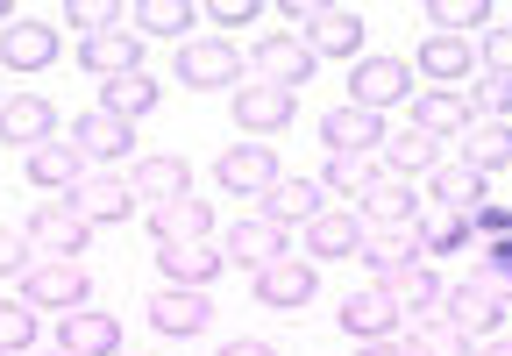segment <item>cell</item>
Masks as SVG:
<instances>
[{
    "label": "cell",
    "mask_w": 512,
    "mask_h": 356,
    "mask_svg": "<svg viewBox=\"0 0 512 356\" xmlns=\"http://www.w3.org/2000/svg\"><path fill=\"white\" fill-rule=\"evenodd\" d=\"M178 79L192 86V93H235L242 79H249V57L228 43V36H185L178 43Z\"/></svg>",
    "instance_id": "obj_1"
},
{
    "label": "cell",
    "mask_w": 512,
    "mask_h": 356,
    "mask_svg": "<svg viewBox=\"0 0 512 356\" xmlns=\"http://www.w3.org/2000/svg\"><path fill=\"white\" fill-rule=\"evenodd\" d=\"M484 356H512V342H505V335H491V342H484Z\"/></svg>",
    "instance_id": "obj_50"
},
{
    "label": "cell",
    "mask_w": 512,
    "mask_h": 356,
    "mask_svg": "<svg viewBox=\"0 0 512 356\" xmlns=\"http://www.w3.org/2000/svg\"><path fill=\"white\" fill-rule=\"evenodd\" d=\"M228 107H235V129L256 143V136H285V129H292V114H299V93H285V86H264V79H242Z\"/></svg>",
    "instance_id": "obj_3"
},
{
    "label": "cell",
    "mask_w": 512,
    "mask_h": 356,
    "mask_svg": "<svg viewBox=\"0 0 512 356\" xmlns=\"http://www.w3.org/2000/svg\"><path fill=\"white\" fill-rule=\"evenodd\" d=\"M57 349L64 356H121V321L100 314V307H79V314H64Z\"/></svg>",
    "instance_id": "obj_22"
},
{
    "label": "cell",
    "mask_w": 512,
    "mask_h": 356,
    "mask_svg": "<svg viewBox=\"0 0 512 356\" xmlns=\"http://www.w3.org/2000/svg\"><path fill=\"white\" fill-rule=\"evenodd\" d=\"M256 207H264V221H278V228H306L320 214V186H313V178H278Z\"/></svg>",
    "instance_id": "obj_32"
},
{
    "label": "cell",
    "mask_w": 512,
    "mask_h": 356,
    "mask_svg": "<svg viewBox=\"0 0 512 356\" xmlns=\"http://www.w3.org/2000/svg\"><path fill=\"white\" fill-rule=\"evenodd\" d=\"M306 250H313V264H320V257H356V250H363V221L320 207V214L306 221Z\"/></svg>",
    "instance_id": "obj_34"
},
{
    "label": "cell",
    "mask_w": 512,
    "mask_h": 356,
    "mask_svg": "<svg viewBox=\"0 0 512 356\" xmlns=\"http://www.w3.org/2000/svg\"><path fill=\"white\" fill-rule=\"evenodd\" d=\"M29 271V228H0V278Z\"/></svg>",
    "instance_id": "obj_44"
},
{
    "label": "cell",
    "mask_w": 512,
    "mask_h": 356,
    "mask_svg": "<svg viewBox=\"0 0 512 356\" xmlns=\"http://www.w3.org/2000/svg\"><path fill=\"white\" fill-rule=\"evenodd\" d=\"M50 57H57V22L22 15V22L0 29V65H8V72H43Z\"/></svg>",
    "instance_id": "obj_20"
},
{
    "label": "cell",
    "mask_w": 512,
    "mask_h": 356,
    "mask_svg": "<svg viewBox=\"0 0 512 356\" xmlns=\"http://www.w3.org/2000/svg\"><path fill=\"white\" fill-rule=\"evenodd\" d=\"M384 136H392V129H384V114H370V107L342 100V107L320 114V143H328V157H377Z\"/></svg>",
    "instance_id": "obj_6"
},
{
    "label": "cell",
    "mask_w": 512,
    "mask_h": 356,
    "mask_svg": "<svg viewBox=\"0 0 512 356\" xmlns=\"http://www.w3.org/2000/svg\"><path fill=\"white\" fill-rule=\"evenodd\" d=\"M157 271H164V285L207 292V285L228 271V257H221V243H164V250H157Z\"/></svg>",
    "instance_id": "obj_17"
},
{
    "label": "cell",
    "mask_w": 512,
    "mask_h": 356,
    "mask_svg": "<svg viewBox=\"0 0 512 356\" xmlns=\"http://www.w3.org/2000/svg\"><path fill=\"white\" fill-rule=\"evenodd\" d=\"M0 22H22V15H15V8H8V0H0Z\"/></svg>",
    "instance_id": "obj_51"
},
{
    "label": "cell",
    "mask_w": 512,
    "mask_h": 356,
    "mask_svg": "<svg viewBox=\"0 0 512 356\" xmlns=\"http://www.w3.org/2000/svg\"><path fill=\"white\" fill-rule=\"evenodd\" d=\"M157 79L150 72H128V79H107L100 86V114H114V122H128V129H136V122H150V114H157Z\"/></svg>",
    "instance_id": "obj_26"
},
{
    "label": "cell",
    "mask_w": 512,
    "mask_h": 356,
    "mask_svg": "<svg viewBox=\"0 0 512 356\" xmlns=\"http://www.w3.org/2000/svg\"><path fill=\"white\" fill-rule=\"evenodd\" d=\"M356 257L377 271V285L392 278V271H406V264H427L420 243H413V228H363V250H356Z\"/></svg>",
    "instance_id": "obj_27"
},
{
    "label": "cell",
    "mask_w": 512,
    "mask_h": 356,
    "mask_svg": "<svg viewBox=\"0 0 512 356\" xmlns=\"http://www.w3.org/2000/svg\"><path fill=\"white\" fill-rule=\"evenodd\" d=\"M384 171H392V178H427L434 164H441V143L434 136H420V129H406V136H384Z\"/></svg>",
    "instance_id": "obj_36"
},
{
    "label": "cell",
    "mask_w": 512,
    "mask_h": 356,
    "mask_svg": "<svg viewBox=\"0 0 512 356\" xmlns=\"http://www.w3.org/2000/svg\"><path fill=\"white\" fill-rule=\"evenodd\" d=\"M313 285H320L313 257H278V264L256 271V300L278 307V314H292V307H313Z\"/></svg>",
    "instance_id": "obj_15"
},
{
    "label": "cell",
    "mask_w": 512,
    "mask_h": 356,
    "mask_svg": "<svg viewBox=\"0 0 512 356\" xmlns=\"http://www.w3.org/2000/svg\"><path fill=\"white\" fill-rule=\"evenodd\" d=\"M79 178H86V157L72 150V143H64V136H50V143H36L29 150V186H43V193H72L79 186Z\"/></svg>",
    "instance_id": "obj_25"
},
{
    "label": "cell",
    "mask_w": 512,
    "mask_h": 356,
    "mask_svg": "<svg viewBox=\"0 0 512 356\" xmlns=\"http://www.w3.org/2000/svg\"><path fill=\"white\" fill-rule=\"evenodd\" d=\"M143 314H150L157 335H200V328L214 321V300H207V292H192V285H164Z\"/></svg>",
    "instance_id": "obj_18"
},
{
    "label": "cell",
    "mask_w": 512,
    "mask_h": 356,
    "mask_svg": "<svg viewBox=\"0 0 512 356\" xmlns=\"http://www.w3.org/2000/svg\"><path fill=\"white\" fill-rule=\"evenodd\" d=\"M356 221H370V228H413L420 221V200H413L406 178H384V186L363 193V214Z\"/></svg>",
    "instance_id": "obj_33"
},
{
    "label": "cell",
    "mask_w": 512,
    "mask_h": 356,
    "mask_svg": "<svg viewBox=\"0 0 512 356\" xmlns=\"http://www.w3.org/2000/svg\"><path fill=\"white\" fill-rule=\"evenodd\" d=\"M29 243L50 250V257H79V250L93 243V221H86L72 200H43V207L29 214Z\"/></svg>",
    "instance_id": "obj_10"
},
{
    "label": "cell",
    "mask_w": 512,
    "mask_h": 356,
    "mask_svg": "<svg viewBox=\"0 0 512 356\" xmlns=\"http://www.w3.org/2000/svg\"><path fill=\"white\" fill-rule=\"evenodd\" d=\"M406 107H413V129H420V136H434V143L470 129V107H463V93H434V86H427V93H413Z\"/></svg>",
    "instance_id": "obj_30"
},
{
    "label": "cell",
    "mask_w": 512,
    "mask_h": 356,
    "mask_svg": "<svg viewBox=\"0 0 512 356\" xmlns=\"http://www.w3.org/2000/svg\"><path fill=\"white\" fill-rule=\"evenodd\" d=\"M221 257H228V264H242V271L256 278L264 264H278V257H292V250H285V228H278V221L249 214V221H235V228L221 235Z\"/></svg>",
    "instance_id": "obj_13"
},
{
    "label": "cell",
    "mask_w": 512,
    "mask_h": 356,
    "mask_svg": "<svg viewBox=\"0 0 512 356\" xmlns=\"http://www.w3.org/2000/svg\"><path fill=\"white\" fill-rule=\"evenodd\" d=\"M363 356H413V349H406V342L392 335V342H363Z\"/></svg>",
    "instance_id": "obj_49"
},
{
    "label": "cell",
    "mask_w": 512,
    "mask_h": 356,
    "mask_svg": "<svg viewBox=\"0 0 512 356\" xmlns=\"http://www.w3.org/2000/svg\"><path fill=\"white\" fill-rule=\"evenodd\" d=\"M128 22H143V36H178L185 43V29L200 22V8H192V0H143V8H128Z\"/></svg>",
    "instance_id": "obj_38"
},
{
    "label": "cell",
    "mask_w": 512,
    "mask_h": 356,
    "mask_svg": "<svg viewBox=\"0 0 512 356\" xmlns=\"http://www.w3.org/2000/svg\"><path fill=\"white\" fill-rule=\"evenodd\" d=\"M64 200H72L93 228H107V221H128V214H136V186H128L121 171H86Z\"/></svg>",
    "instance_id": "obj_11"
},
{
    "label": "cell",
    "mask_w": 512,
    "mask_h": 356,
    "mask_svg": "<svg viewBox=\"0 0 512 356\" xmlns=\"http://www.w3.org/2000/svg\"><path fill=\"white\" fill-rule=\"evenodd\" d=\"M79 65L107 86V79H128L143 72V36L136 29H100V36H79Z\"/></svg>",
    "instance_id": "obj_14"
},
{
    "label": "cell",
    "mask_w": 512,
    "mask_h": 356,
    "mask_svg": "<svg viewBox=\"0 0 512 356\" xmlns=\"http://www.w3.org/2000/svg\"><path fill=\"white\" fill-rule=\"evenodd\" d=\"M470 214H456V207H420V221H413V243H420V257H441V250H463L470 243Z\"/></svg>",
    "instance_id": "obj_31"
},
{
    "label": "cell",
    "mask_w": 512,
    "mask_h": 356,
    "mask_svg": "<svg viewBox=\"0 0 512 356\" xmlns=\"http://www.w3.org/2000/svg\"><path fill=\"white\" fill-rule=\"evenodd\" d=\"M420 22H441V36H463V29L491 22V0H427Z\"/></svg>",
    "instance_id": "obj_41"
},
{
    "label": "cell",
    "mask_w": 512,
    "mask_h": 356,
    "mask_svg": "<svg viewBox=\"0 0 512 356\" xmlns=\"http://www.w3.org/2000/svg\"><path fill=\"white\" fill-rule=\"evenodd\" d=\"M214 178H221V193H249V200H264L285 171H278V150H271V143H228V150H221V164H214Z\"/></svg>",
    "instance_id": "obj_9"
},
{
    "label": "cell",
    "mask_w": 512,
    "mask_h": 356,
    "mask_svg": "<svg viewBox=\"0 0 512 356\" xmlns=\"http://www.w3.org/2000/svg\"><path fill=\"white\" fill-rule=\"evenodd\" d=\"M36 349V314L22 300H0V356H29Z\"/></svg>",
    "instance_id": "obj_43"
},
{
    "label": "cell",
    "mask_w": 512,
    "mask_h": 356,
    "mask_svg": "<svg viewBox=\"0 0 512 356\" xmlns=\"http://www.w3.org/2000/svg\"><path fill=\"white\" fill-rule=\"evenodd\" d=\"M299 43L313 57H356L363 50V15L356 8H313V22L299 29Z\"/></svg>",
    "instance_id": "obj_21"
},
{
    "label": "cell",
    "mask_w": 512,
    "mask_h": 356,
    "mask_svg": "<svg viewBox=\"0 0 512 356\" xmlns=\"http://www.w3.org/2000/svg\"><path fill=\"white\" fill-rule=\"evenodd\" d=\"M200 15H207V22H221V29H242V22H256L264 8H256V0H207Z\"/></svg>",
    "instance_id": "obj_45"
},
{
    "label": "cell",
    "mask_w": 512,
    "mask_h": 356,
    "mask_svg": "<svg viewBox=\"0 0 512 356\" xmlns=\"http://www.w3.org/2000/svg\"><path fill=\"white\" fill-rule=\"evenodd\" d=\"M384 157H328V171H320V193H370V186H384Z\"/></svg>",
    "instance_id": "obj_37"
},
{
    "label": "cell",
    "mask_w": 512,
    "mask_h": 356,
    "mask_svg": "<svg viewBox=\"0 0 512 356\" xmlns=\"http://www.w3.org/2000/svg\"><path fill=\"white\" fill-rule=\"evenodd\" d=\"M150 235H157V250L164 243H214V207L200 193L171 200V207H150Z\"/></svg>",
    "instance_id": "obj_24"
},
{
    "label": "cell",
    "mask_w": 512,
    "mask_h": 356,
    "mask_svg": "<svg viewBox=\"0 0 512 356\" xmlns=\"http://www.w3.org/2000/svg\"><path fill=\"white\" fill-rule=\"evenodd\" d=\"M29 356H64V349H29Z\"/></svg>",
    "instance_id": "obj_52"
},
{
    "label": "cell",
    "mask_w": 512,
    "mask_h": 356,
    "mask_svg": "<svg viewBox=\"0 0 512 356\" xmlns=\"http://www.w3.org/2000/svg\"><path fill=\"white\" fill-rule=\"evenodd\" d=\"M427 193H434V207L477 214V207H484V193H491V178H477L470 164H434V171H427Z\"/></svg>",
    "instance_id": "obj_29"
},
{
    "label": "cell",
    "mask_w": 512,
    "mask_h": 356,
    "mask_svg": "<svg viewBox=\"0 0 512 356\" xmlns=\"http://www.w3.org/2000/svg\"><path fill=\"white\" fill-rule=\"evenodd\" d=\"M128 186H136V193H150L157 207L192 200V164H185V157H143L136 171H128Z\"/></svg>",
    "instance_id": "obj_28"
},
{
    "label": "cell",
    "mask_w": 512,
    "mask_h": 356,
    "mask_svg": "<svg viewBox=\"0 0 512 356\" xmlns=\"http://www.w3.org/2000/svg\"><path fill=\"white\" fill-rule=\"evenodd\" d=\"M64 143H72V150L86 157V171H114L121 157H136V129L114 122V114H100V107H93V114H79Z\"/></svg>",
    "instance_id": "obj_8"
},
{
    "label": "cell",
    "mask_w": 512,
    "mask_h": 356,
    "mask_svg": "<svg viewBox=\"0 0 512 356\" xmlns=\"http://www.w3.org/2000/svg\"><path fill=\"white\" fill-rule=\"evenodd\" d=\"M470 228H477V235H491V243H498V235H512V207H498V200H484V207L470 214Z\"/></svg>",
    "instance_id": "obj_47"
},
{
    "label": "cell",
    "mask_w": 512,
    "mask_h": 356,
    "mask_svg": "<svg viewBox=\"0 0 512 356\" xmlns=\"http://www.w3.org/2000/svg\"><path fill=\"white\" fill-rule=\"evenodd\" d=\"M0 100H8V93H0Z\"/></svg>",
    "instance_id": "obj_53"
},
{
    "label": "cell",
    "mask_w": 512,
    "mask_h": 356,
    "mask_svg": "<svg viewBox=\"0 0 512 356\" xmlns=\"http://www.w3.org/2000/svg\"><path fill=\"white\" fill-rule=\"evenodd\" d=\"M399 100H413V65H406V57H363V65L349 72V107L384 114Z\"/></svg>",
    "instance_id": "obj_7"
},
{
    "label": "cell",
    "mask_w": 512,
    "mask_h": 356,
    "mask_svg": "<svg viewBox=\"0 0 512 356\" xmlns=\"http://www.w3.org/2000/svg\"><path fill=\"white\" fill-rule=\"evenodd\" d=\"M463 107H470V122H505V114H512V79L477 72V79L463 86Z\"/></svg>",
    "instance_id": "obj_39"
},
{
    "label": "cell",
    "mask_w": 512,
    "mask_h": 356,
    "mask_svg": "<svg viewBox=\"0 0 512 356\" xmlns=\"http://www.w3.org/2000/svg\"><path fill=\"white\" fill-rule=\"evenodd\" d=\"M484 72H498V79H512V22L484 36Z\"/></svg>",
    "instance_id": "obj_46"
},
{
    "label": "cell",
    "mask_w": 512,
    "mask_h": 356,
    "mask_svg": "<svg viewBox=\"0 0 512 356\" xmlns=\"http://www.w3.org/2000/svg\"><path fill=\"white\" fill-rule=\"evenodd\" d=\"M384 292H392V307H399V314H413V321H441V307H448V285H441L427 264L392 271V278H384Z\"/></svg>",
    "instance_id": "obj_23"
},
{
    "label": "cell",
    "mask_w": 512,
    "mask_h": 356,
    "mask_svg": "<svg viewBox=\"0 0 512 356\" xmlns=\"http://www.w3.org/2000/svg\"><path fill=\"white\" fill-rule=\"evenodd\" d=\"M413 65L427 72V86H434V93H463V86L477 79L470 43H463V36H441V29H434V36H420V57H413Z\"/></svg>",
    "instance_id": "obj_12"
},
{
    "label": "cell",
    "mask_w": 512,
    "mask_h": 356,
    "mask_svg": "<svg viewBox=\"0 0 512 356\" xmlns=\"http://www.w3.org/2000/svg\"><path fill=\"white\" fill-rule=\"evenodd\" d=\"M413 356H470V335H456L448 321H413V335H399Z\"/></svg>",
    "instance_id": "obj_42"
},
{
    "label": "cell",
    "mask_w": 512,
    "mask_h": 356,
    "mask_svg": "<svg viewBox=\"0 0 512 356\" xmlns=\"http://www.w3.org/2000/svg\"><path fill=\"white\" fill-rule=\"evenodd\" d=\"M57 22H72L79 36H100V29H128V8H114V0H64Z\"/></svg>",
    "instance_id": "obj_40"
},
{
    "label": "cell",
    "mask_w": 512,
    "mask_h": 356,
    "mask_svg": "<svg viewBox=\"0 0 512 356\" xmlns=\"http://www.w3.org/2000/svg\"><path fill=\"white\" fill-rule=\"evenodd\" d=\"M22 307H29V314H36V307H57V314L93 307V278H86V264H79V257H50V264L22 271Z\"/></svg>",
    "instance_id": "obj_2"
},
{
    "label": "cell",
    "mask_w": 512,
    "mask_h": 356,
    "mask_svg": "<svg viewBox=\"0 0 512 356\" xmlns=\"http://www.w3.org/2000/svg\"><path fill=\"white\" fill-rule=\"evenodd\" d=\"M456 143H463V164H470L477 178H491V171L512 164V129H505V122H470Z\"/></svg>",
    "instance_id": "obj_35"
},
{
    "label": "cell",
    "mask_w": 512,
    "mask_h": 356,
    "mask_svg": "<svg viewBox=\"0 0 512 356\" xmlns=\"http://www.w3.org/2000/svg\"><path fill=\"white\" fill-rule=\"evenodd\" d=\"M441 321L456 328V335H498V321H505V292L491 285V278H463V285H448V307H441Z\"/></svg>",
    "instance_id": "obj_4"
},
{
    "label": "cell",
    "mask_w": 512,
    "mask_h": 356,
    "mask_svg": "<svg viewBox=\"0 0 512 356\" xmlns=\"http://www.w3.org/2000/svg\"><path fill=\"white\" fill-rule=\"evenodd\" d=\"M221 356H278L271 342H221Z\"/></svg>",
    "instance_id": "obj_48"
},
{
    "label": "cell",
    "mask_w": 512,
    "mask_h": 356,
    "mask_svg": "<svg viewBox=\"0 0 512 356\" xmlns=\"http://www.w3.org/2000/svg\"><path fill=\"white\" fill-rule=\"evenodd\" d=\"M399 307H392V292H384V285H363V292H349V300H342V328L356 335V342H392L399 335Z\"/></svg>",
    "instance_id": "obj_19"
},
{
    "label": "cell",
    "mask_w": 512,
    "mask_h": 356,
    "mask_svg": "<svg viewBox=\"0 0 512 356\" xmlns=\"http://www.w3.org/2000/svg\"><path fill=\"white\" fill-rule=\"evenodd\" d=\"M50 129H57V107L43 93H8V100H0V143H15L22 157L36 143H50Z\"/></svg>",
    "instance_id": "obj_16"
},
{
    "label": "cell",
    "mask_w": 512,
    "mask_h": 356,
    "mask_svg": "<svg viewBox=\"0 0 512 356\" xmlns=\"http://www.w3.org/2000/svg\"><path fill=\"white\" fill-rule=\"evenodd\" d=\"M313 65L320 57L299 43V29H278V36H256V57H249V72L264 79V86H285V93H299L306 79H313Z\"/></svg>",
    "instance_id": "obj_5"
}]
</instances>
